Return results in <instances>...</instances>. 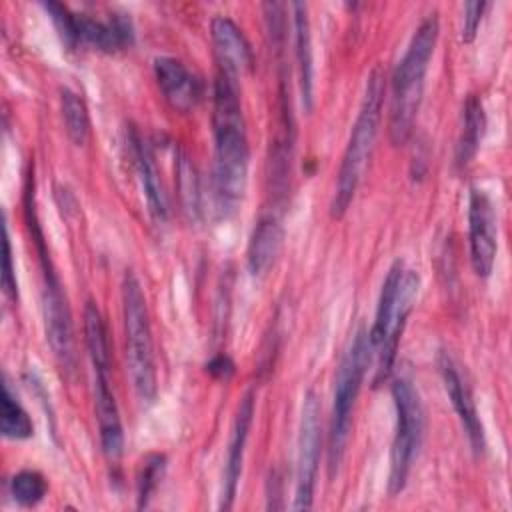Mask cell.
<instances>
[{"instance_id":"obj_1","label":"cell","mask_w":512,"mask_h":512,"mask_svg":"<svg viewBox=\"0 0 512 512\" xmlns=\"http://www.w3.org/2000/svg\"><path fill=\"white\" fill-rule=\"evenodd\" d=\"M212 94L214 186L222 212H228L244 196L250 158L238 78L230 72L216 70Z\"/></svg>"},{"instance_id":"obj_2","label":"cell","mask_w":512,"mask_h":512,"mask_svg":"<svg viewBox=\"0 0 512 512\" xmlns=\"http://www.w3.org/2000/svg\"><path fill=\"white\" fill-rule=\"evenodd\" d=\"M438 12L428 14L414 30L408 48L390 78L388 136L394 146L408 142L424 92V78L438 40Z\"/></svg>"},{"instance_id":"obj_3","label":"cell","mask_w":512,"mask_h":512,"mask_svg":"<svg viewBox=\"0 0 512 512\" xmlns=\"http://www.w3.org/2000/svg\"><path fill=\"white\" fill-rule=\"evenodd\" d=\"M418 286L420 276L414 270H404L402 260L390 266L380 290L374 324L368 332V342L376 356L374 386L382 384L394 368L398 344L418 296Z\"/></svg>"},{"instance_id":"obj_4","label":"cell","mask_w":512,"mask_h":512,"mask_svg":"<svg viewBox=\"0 0 512 512\" xmlns=\"http://www.w3.org/2000/svg\"><path fill=\"white\" fill-rule=\"evenodd\" d=\"M384 72L376 66L368 74V82L364 88L362 104L358 108L356 122L352 126L348 144L342 154L340 170L334 184V194L330 202V216L342 218L348 206L354 200L362 174L366 170L368 158L372 154L380 118H382V104H384Z\"/></svg>"},{"instance_id":"obj_5","label":"cell","mask_w":512,"mask_h":512,"mask_svg":"<svg viewBox=\"0 0 512 512\" xmlns=\"http://www.w3.org/2000/svg\"><path fill=\"white\" fill-rule=\"evenodd\" d=\"M34 180L32 176L26 182V220L28 228L32 232V242L36 246L40 268H42V312H44V326H46V338L50 342V348L60 362V366L66 372H72L76 368V354H74V328H72V314L68 306L66 292L62 288V282L54 270V264L50 260L48 246L44 242V234L38 226L36 208H34Z\"/></svg>"},{"instance_id":"obj_6","label":"cell","mask_w":512,"mask_h":512,"mask_svg":"<svg viewBox=\"0 0 512 512\" xmlns=\"http://www.w3.org/2000/svg\"><path fill=\"white\" fill-rule=\"evenodd\" d=\"M122 314L126 364L132 378V386L142 404H152L158 390L152 330L146 296L140 280L132 270H126L122 280Z\"/></svg>"},{"instance_id":"obj_7","label":"cell","mask_w":512,"mask_h":512,"mask_svg":"<svg viewBox=\"0 0 512 512\" xmlns=\"http://www.w3.org/2000/svg\"><path fill=\"white\" fill-rule=\"evenodd\" d=\"M372 348L368 342V332L358 330L344 352L336 382H334V400H332V414H330V430H328V470L330 476L338 470L348 436H350V422H352V410L358 398V392L362 388V380L366 374V368L372 362Z\"/></svg>"},{"instance_id":"obj_8","label":"cell","mask_w":512,"mask_h":512,"mask_svg":"<svg viewBox=\"0 0 512 512\" xmlns=\"http://www.w3.org/2000/svg\"><path fill=\"white\" fill-rule=\"evenodd\" d=\"M392 400L396 410V428L390 448L388 490L396 496L406 488L414 458L422 444L424 408L414 384L402 376L392 382Z\"/></svg>"},{"instance_id":"obj_9","label":"cell","mask_w":512,"mask_h":512,"mask_svg":"<svg viewBox=\"0 0 512 512\" xmlns=\"http://www.w3.org/2000/svg\"><path fill=\"white\" fill-rule=\"evenodd\" d=\"M320 402L312 390L304 394L300 430H298V458H296V490L294 510H310L314 500V486L320 460Z\"/></svg>"},{"instance_id":"obj_10","label":"cell","mask_w":512,"mask_h":512,"mask_svg":"<svg viewBox=\"0 0 512 512\" xmlns=\"http://www.w3.org/2000/svg\"><path fill=\"white\" fill-rule=\"evenodd\" d=\"M498 226L496 212L490 196L478 188H470L468 198V244L470 262L478 278H488L494 268L498 252Z\"/></svg>"},{"instance_id":"obj_11","label":"cell","mask_w":512,"mask_h":512,"mask_svg":"<svg viewBox=\"0 0 512 512\" xmlns=\"http://www.w3.org/2000/svg\"><path fill=\"white\" fill-rule=\"evenodd\" d=\"M436 364H438V372H440V378L444 382V388L448 392V398L454 406V412L458 414L460 424L466 432L470 448L476 456H482L484 450H486V438H484V426L480 422L472 392H470L466 380L462 378L456 362L452 360V356L448 352L440 350L438 358H436Z\"/></svg>"},{"instance_id":"obj_12","label":"cell","mask_w":512,"mask_h":512,"mask_svg":"<svg viewBox=\"0 0 512 512\" xmlns=\"http://www.w3.org/2000/svg\"><path fill=\"white\" fill-rule=\"evenodd\" d=\"M252 418H254V392L250 390L244 394V398L240 400V404L236 408L232 434H230V442H228V452H226V462H224V472H222L220 510H230L234 504Z\"/></svg>"},{"instance_id":"obj_13","label":"cell","mask_w":512,"mask_h":512,"mask_svg":"<svg viewBox=\"0 0 512 512\" xmlns=\"http://www.w3.org/2000/svg\"><path fill=\"white\" fill-rule=\"evenodd\" d=\"M154 76L166 102L180 112L192 110L204 96L202 80L196 74H192L186 68V64L178 58H154Z\"/></svg>"},{"instance_id":"obj_14","label":"cell","mask_w":512,"mask_h":512,"mask_svg":"<svg viewBox=\"0 0 512 512\" xmlns=\"http://www.w3.org/2000/svg\"><path fill=\"white\" fill-rule=\"evenodd\" d=\"M210 34L218 70L230 72L236 78L254 68L252 48L234 20L228 16H214L210 22Z\"/></svg>"},{"instance_id":"obj_15","label":"cell","mask_w":512,"mask_h":512,"mask_svg":"<svg viewBox=\"0 0 512 512\" xmlns=\"http://www.w3.org/2000/svg\"><path fill=\"white\" fill-rule=\"evenodd\" d=\"M94 408L102 452L110 462H116L124 450V432L118 404L110 386V372H94Z\"/></svg>"},{"instance_id":"obj_16","label":"cell","mask_w":512,"mask_h":512,"mask_svg":"<svg viewBox=\"0 0 512 512\" xmlns=\"http://www.w3.org/2000/svg\"><path fill=\"white\" fill-rule=\"evenodd\" d=\"M292 24H294V54L298 66V88L302 106L306 112L314 106V56H312V34H310V18L308 4L294 2L292 4Z\"/></svg>"},{"instance_id":"obj_17","label":"cell","mask_w":512,"mask_h":512,"mask_svg":"<svg viewBox=\"0 0 512 512\" xmlns=\"http://www.w3.org/2000/svg\"><path fill=\"white\" fill-rule=\"evenodd\" d=\"M282 238H284V228H282L280 216L276 212L264 214L256 222L250 242H248V252H246L248 270L252 276L260 278L272 268V264L282 248Z\"/></svg>"},{"instance_id":"obj_18","label":"cell","mask_w":512,"mask_h":512,"mask_svg":"<svg viewBox=\"0 0 512 512\" xmlns=\"http://www.w3.org/2000/svg\"><path fill=\"white\" fill-rule=\"evenodd\" d=\"M78 36L80 42L92 44L104 52H114L132 44L134 28L126 14H110L104 22L78 14Z\"/></svg>"},{"instance_id":"obj_19","label":"cell","mask_w":512,"mask_h":512,"mask_svg":"<svg viewBox=\"0 0 512 512\" xmlns=\"http://www.w3.org/2000/svg\"><path fill=\"white\" fill-rule=\"evenodd\" d=\"M132 148H134V162H136V170L140 176V184L146 194L148 210L156 220H166L168 200H166V192L162 188V180L158 176V168H156L150 144L144 138H140L138 134H134Z\"/></svg>"},{"instance_id":"obj_20","label":"cell","mask_w":512,"mask_h":512,"mask_svg":"<svg viewBox=\"0 0 512 512\" xmlns=\"http://www.w3.org/2000/svg\"><path fill=\"white\" fill-rule=\"evenodd\" d=\"M486 132V114L482 100L470 94L462 108V130L456 144V164L466 166L478 152Z\"/></svg>"},{"instance_id":"obj_21","label":"cell","mask_w":512,"mask_h":512,"mask_svg":"<svg viewBox=\"0 0 512 512\" xmlns=\"http://www.w3.org/2000/svg\"><path fill=\"white\" fill-rule=\"evenodd\" d=\"M84 334H86V346H88L94 372H110L112 358H110L108 330L98 306L92 300H88L84 308Z\"/></svg>"},{"instance_id":"obj_22","label":"cell","mask_w":512,"mask_h":512,"mask_svg":"<svg viewBox=\"0 0 512 512\" xmlns=\"http://www.w3.org/2000/svg\"><path fill=\"white\" fill-rule=\"evenodd\" d=\"M60 110L68 138L76 146H84L90 136V116L84 98L70 88H60Z\"/></svg>"},{"instance_id":"obj_23","label":"cell","mask_w":512,"mask_h":512,"mask_svg":"<svg viewBox=\"0 0 512 512\" xmlns=\"http://www.w3.org/2000/svg\"><path fill=\"white\" fill-rule=\"evenodd\" d=\"M2 436L10 440H26L34 434V424L28 412L18 402L16 394L10 390V384H2Z\"/></svg>"},{"instance_id":"obj_24","label":"cell","mask_w":512,"mask_h":512,"mask_svg":"<svg viewBox=\"0 0 512 512\" xmlns=\"http://www.w3.org/2000/svg\"><path fill=\"white\" fill-rule=\"evenodd\" d=\"M48 492L46 478L38 470H20L10 480V494L20 506H36Z\"/></svg>"},{"instance_id":"obj_25","label":"cell","mask_w":512,"mask_h":512,"mask_svg":"<svg viewBox=\"0 0 512 512\" xmlns=\"http://www.w3.org/2000/svg\"><path fill=\"white\" fill-rule=\"evenodd\" d=\"M166 470V456L164 454H148L142 460V468L138 474V508H146L150 504L152 494L156 492L162 476Z\"/></svg>"},{"instance_id":"obj_26","label":"cell","mask_w":512,"mask_h":512,"mask_svg":"<svg viewBox=\"0 0 512 512\" xmlns=\"http://www.w3.org/2000/svg\"><path fill=\"white\" fill-rule=\"evenodd\" d=\"M176 174H178V190H180L184 210L190 216H196L200 212V188H198V176H196L194 164L186 154L178 156Z\"/></svg>"},{"instance_id":"obj_27","label":"cell","mask_w":512,"mask_h":512,"mask_svg":"<svg viewBox=\"0 0 512 512\" xmlns=\"http://www.w3.org/2000/svg\"><path fill=\"white\" fill-rule=\"evenodd\" d=\"M42 8L48 12L50 20L54 22L62 42L72 50L80 44V36H78V14L72 12L68 6L60 4V2H54V0H48V2H42Z\"/></svg>"},{"instance_id":"obj_28","label":"cell","mask_w":512,"mask_h":512,"mask_svg":"<svg viewBox=\"0 0 512 512\" xmlns=\"http://www.w3.org/2000/svg\"><path fill=\"white\" fill-rule=\"evenodd\" d=\"M2 290L6 298L16 300L18 298V284H16V274H14V264H12V246H10V232L4 222V240H2Z\"/></svg>"},{"instance_id":"obj_29","label":"cell","mask_w":512,"mask_h":512,"mask_svg":"<svg viewBox=\"0 0 512 512\" xmlns=\"http://www.w3.org/2000/svg\"><path fill=\"white\" fill-rule=\"evenodd\" d=\"M488 8V2H482V0H474V2H466L464 4V20H462V42H472L478 28H480V22H482V16H484V10Z\"/></svg>"},{"instance_id":"obj_30","label":"cell","mask_w":512,"mask_h":512,"mask_svg":"<svg viewBox=\"0 0 512 512\" xmlns=\"http://www.w3.org/2000/svg\"><path fill=\"white\" fill-rule=\"evenodd\" d=\"M208 374H212L214 378H228L234 372V364L226 354H218L214 356L208 364H206Z\"/></svg>"}]
</instances>
